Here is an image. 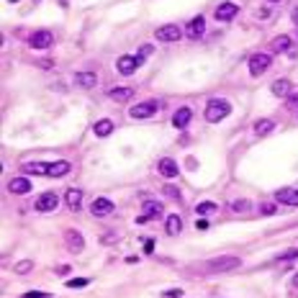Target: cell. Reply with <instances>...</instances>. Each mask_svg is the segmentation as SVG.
<instances>
[{
    "instance_id": "23",
    "label": "cell",
    "mask_w": 298,
    "mask_h": 298,
    "mask_svg": "<svg viewBox=\"0 0 298 298\" xmlns=\"http://www.w3.org/2000/svg\"><path fill=\"white\" fill-rule=\"evenodd\" d=\"M164 231H167L170 237H178V234L183 231V219H180V216H175V214H173V216H167V219H164Z\"/></svg>"
},
{
    "instance_id": "31",
    "label": "cell",
    "mask_w": 298,
    "mask_h": 298,
    "mask_svg": "<svg viewBox=\"0 0 298 298\" xmlns=\"http://www.w3.org/2000/svg\"><path fill=\"white\" fill-rule=\"evenodd\" d=\"M152 52H154V47H152V44H144V47H139V52H137L134 57L139 59V64H144V59H147Z\"/></svg>"
},
{
    "instance_id": "41",
    "label": "cell",
    "mask_w": 298,
    "mask_h": 298,
    "mask_svg": "<svg viewBox=\"0 0 298 298\" xmlns=\"http://www.w3.org/2000/svg\"><path fill=\"white\" fill-rule=\"evenodd\" d=\"M290 18H293V23H298V8H293V13H290Z\"/></svg>"
},
{
    "instance_id": "7",
    "label": "cell",
    "mask_w": 298,
    "mask_h": 298,
    "mask_svg": "<svg viewBox=\"0 0 298 298\" xmlns=\"http://www.w3.org/2000/svg\"><path fill=\"white\" fill-rule=\"evenodd\" d=\"M64 242H67V249L75 252V254H80V252L85 249V237H82L77 229H67V231H64Z\"/></svg>"
},
{
    "instance_id": "14",
    "label": "cell",
    "mask_w": 298,
    "mask_h": 298,
    "mask_svg": "<svg viewBox=\"0 0 298 298\" xmlns=\"http://www.w3.org/2000/svg\"><path fill=\"white\" fill-rule=\"evenodd\" d=\"M275 201L283 206H298V188H283L275 190Z\"/></svg>"
},
{
    "instance_id": "29",
    "label": "cell",
    "mask_w": 298,
    "mask_h": 298,
    "mask_svg": "<svg viewBox=\"0 0 298 298\" xmlns=\"http://www.w3.org/2000/svg\"><path fill=\"white\" fill-rule=\"evenodd\" d=\"M231 211H237V214H247V211L252 208V203L247 201V198H242V201H231V206H229Z\"/></svg>"
},
{
    "instance_id": "39",
    "label": "cell",
    "mask_w": 298,
    "mask_h": 298,
    "mask_svg": "<svg viewBox=\"0 0 298 298\" xmlns=\"http://www.w3.org/2000/svg\"><path fill=\"white\" fill-rule=\"evenodd\" d=\"M288 106L298 108V93H295V95H288Z\"/></svg>"
},
{
    "instance_id": "44",
    "label": "cell",
    "mask_w": 298,
    "mask_h": 298,
    "mask_svg": "<svg viewBox=\"0 0 298 298\" xmlns=\"http://www.w3.org/2000/svg\"><path fill=\"white\" fill-rule=\"evenodd\" d=\"M36 3H39V0H36Z\"/></svg>"
},
{
    "instance_id": "12",
    "label": "cell",
    "mask_w": 298,
    "mask_h": 298,
    "mask_svg": "<svg viewBox=\"0 0 298 298\" xmlns=\"http://www.w3.org/2000/svg\"><path fill=\"white\" fill-rule=\"evenodd\" d=\"M290 47H293V39H290L288 34H280V36H275V39L270 41L273 54H285V52H290Z\"/></svg>"
},
{
    "instance_id": "5",
    "label": "cell",
    "mask_w": 298,
    "mask_h": 298,
    "mask_svg": "<svg viewBox=\"0 0 298 298\" xmlns=\"http://www.w3.org/2000/svg\"><path fill=\"white\" fill-rule=\"evenodd\" d=\"M159 111V103L157 101H144V103H137L134 108H129V116L142 121V118H152L154 113Z\"/></svg>"
},
{
    "instance_id": "42",
    "label": "cell",
    "mask_w": 298,
    "mask_h": 298,
    "mask_svg": "<svg viewBox=\"0 0 298 298\" xmlns=\"http://www.w3.org/2000/svg\"><path fill=\"white\" fill-rule=\"evenodd\" d=\"M293 285H295V288H298V275H295V278H293Z\"/></svg>"
},
{
    "instance_id": "19",
    "label": "cell",
    "mask_w": 298,
    "mask_h": 298,
    "mask_svg": "<svg viewBox=\"0 0 298 298\" xmlns=\"http://www.w3.org/2000/svg\"><path fill=\"white\" fill-rule=\"evenodd\" d=\"M8 190H11V193H16V195H26V193L31 190V183H28V178L18 175V178H13V180L8 183Z\"/></svg>"
},
{
    "instance_id": "24",
    "label": "cell",
    "mask_w": 298,
    "mask_h": 298,
    "mask_svg": "<svg viewBox=\"0 0 298 298\" xmlns=\"http://www.w3.org/2000/svg\"><path fill=\"white\" fill-rule=\"evenodd\" d=\"M108 95H111L113 101H118V103H126V101L134 98V88H111Z\"/></svg>"
},
{
    "instance_id": "2",
    "label": "cell",
    "mask_w": 298,
    "mask_h": 298,
    "mask_svg": "<svg viewBox=\"0 0 298 298\" xmlns=\"http://www.w3.org/2000/svg\"><path fill=\"white\" fill-rule=\"evenodd\" d=\"M270 67H273V54H268V52H257V54L249 57V75L252 77L265 75Z\"/></svg>"
},
{
    "instance_id": "37",
    "label": "cell",
    "mask_w": 298,
    "mask_h": 298,
    "mask_svg": "<svg viewBox=\"0 0 298 298\" xmlns=\"http://www.w3.org/2000/svg\"><path fill=\"white\" fill-rule=\"evenodd\" d=\"M262 214H268V216H273V214H278V208H275V203H262Z\"/></svg>"
},
{
    "instance_id": "43",
    "label": "cell",
    "mask_w": 298,
    "mask_h": 298,
    "mask_svg": "<svg viewBox=\"0 0 298 298\" xmlns=\"http://www.w3.org/2000/svg\"><path fill=\"white\" fill-rule=\"evenodd\" d=\"M270 3H280V0H270Z\"/></svg>"
},
{
    "instance_id": "40",
    "label": "cell",
    "mask_w": 298,
    "mask_h": 298,
    "mask_svg": "<svg viewBox=\"0 0 298 298\" xmlns=\"http://www.w3.org/2000/svg\"><path fill=\"white\" fill-rule=\"evenodd\" d=\"M195 226H198V229H201V231H208V221H198V224H195Z\"/></svg>"
},
{
    "instance_id": "13",
    "label": "cell",
    "mask_w": 298,
    "mask_h": 298,
    "mask_svg": "<svg viewBox=\"0 0 298 298\" xmlns=\"http://www.w3.org/2000/svg\"><path fill=\"white\" fill-rule=\"evenodd\" d=\"M144 214L139 216V224H144V221H149V219H159L162 216V206L157 203V201H144Z\"/></svg>"
},
{
    "instance_id": "21",
    "label": "cell",
    "mask_w": 298,
    "mask_h": 298,
    "mask_svg": "<svg viewBox=\"0 0 298 298\" xmlns=\"http://www.w3.org/2000/svg\"><path fill=\"white\" fill-rule=\"evenodd\" d=\"M21 173L23 175H47L49 173V164L47 162H26L21 167Z\"/></svg>"
},
{
    "instance_id": "38",
    "label": "cell",
    "mask_w": 298,
    "mask_h": 298,
    "mask_svg": "<svg viewBox=\"0 0 298 298\" xmlns=\"http://www.w3.org/2000/svg\"><path fill=\"white\" fill-rule=\"evenodd\" d=\"M118 237L116 234H101V244H113Z\"/></svg>"
},
{
    "instance_id": "22",
    "label": "cell",
    "mask_w": 298,
    "mask_h": 298,
    "mask_svg": "<svg viewBox=\"0 0 298 298\" xmlns=\"http://www.w3.org/2000/svg\"><path fill=\"white\" fill-rule=\"evenodd\" d=\"M70 170H72V164L64 162V159H59V162H52V164H49V173H47V175H49V178H64Z\"/></svg>"
},
{
    "instance_id": "16",
    "label": "cell",
    "mask_w": 298,
    "mask_h": 298,
    "mask_svg": "<svg viewBox=\"0 0 298 298\" xmlns=\"http://www.w3.org/2000/svg\"><path fill=\"white\" fill-rule=\"evenodd\" d=\"M157 170H159V175L162 178H178V162L175 159H170V157H164V159H159V164H157Z\"/></svg>"
},
{
    "instance_id": "10",
    "label": "cell",
    "mask_w": 298,
    "mask_h": 298,
    "mask_svg": "<svg viewBox=\"0 0 298 298\" xmlns=\"http://www.w3.org/2000/svg\"><path fill=\"white\" fill-rule=\"evenodd\" d=\"M139 67H142V64H139V59H137V57H129V54L118 57V62H116V70H118L121 75H134Z\"/></svg>"
},
{
    "instance_id": "30",
    "label": "cell",
    "mask_w": 298,
    "mask_h": 298,
    "mask_svg": "<svg viewBox=\"0 0 298 298\" xmlns=\"http://www.w3.org/2000/svg\"><path fill=\"white\" fill-rule=\"evenodd\" d=\"M295 257H298V249H285V252H280L278 257H275V262H290Z\"/></svg>"
},
{
    "instance_id": "33",
    "label": "cell",
    "mask_w": 298,
    "mask_h": 298,
    "mask_svg": "<svg viewBox=\"0 0 298 298\" xmlns=\"http://www.w3.org/2000/svg\"><path fill=\"white\" fill-rule=\"evenodd\" d=\"M162 190H164V195H167V198H173V201H180V193H178V188H175V185H164Z\"/></svg>"
},
{
    "instance_id": "11",
    "label": "cell",
    "mask_w": 298,
    "mask_h": 298,
    "mask_svg": "<svg viewBox=\"0 0 298 298\" xmlns=\"http://www.w3.org/2000/svg\"><path fill=\"white\" fill-rule=\"evenodd\" d=\"M237 13H239V6H237V3H221V6L216 8V13H214V16H216V21H221V23H224V21H234V18H237Z\"/></svg>"
},
{
    "instance_id": "26",
    "label": "cell",
    "mask_w": 298,
    "mask_h": 298,
    "mask_svg": "<svg viewBox=\"0 0 298 298\" xmlns=\"http://www.w3.org/2000/svg\"><path fill=\"white\" fill-rule=\"evenodd\" d=\"M273 129H275V121H270V118H260L257 123H254V134L257 137H268Z\"/></svg>"
},
{
    "instance_id": "4",
    "label": "cell",
    "mask_w": 298,
    "mask_h": 298,
    "mask_svg": "<svg viewBox=\"0 0 298 298\" xmlns=\"http://www.w3.org/2000/svg\"><path fill=\"white\" fill-rule=\"evenodd\" d=\"M54 44V34L47 31V28H41V31H34L28 36V47L31 49H49Z\"/></svg>"
},
{
    "instance_id": "15",
    "label": "cell",
    "mask_w": 298,
    "mask_h": 298,
    "mask_svg": "<svg viewBox=\"0 0 298 298\" xmlns=\"http://www.w3.org/2000/svg\"><path fill=\"white\" fill-rule=\"evenodd\" d=\"M64 203H67V208L72 211V214H77V211L82 208V190L70 188V190L64 193Z\"/></svg>"
},
{
    "instance_id": "28",
    "label": "cell",
    "mask_w": 298,
    "mask_h": 298,
    "mask_svg": "<svg viewBox=\"0 0 298 298\" xmlns=\"http://www.w3.org/2000/svg\"><path fill=\"white\" fill-rule=\"evenodd\" d=\"M214 211H216V203H211V201H203V203L195 206V214L198 216H208V214H214Z\"/></svg>"
},
{
    "instance_id": "18",
    "label": "cell",
    "mask_w": 298,
    "mask_h": 298,
    "mask_svg": "<svg viewBox=\"0 0 298 298\" xmlns=\"http://www.w3.org/2000/svg\"><path fill=\"white\" fill-rule=\"evenodd\" d=\"M190 118H193V111H190L188 106H183V108H178V111H175V116H173V126H175V129H185V126L190 123Z\"/></svg>"
},
{
    "instance_id": "32",
    "label": "cell",
    "mask_w": 298,
    "mask_h": 298,
    "mask_svg": "<svg viewBox=\"0 0 298 298\" xmlns=\"http://www.w3.org/2000/svg\"><path fill=\"white\" fill-rule=\"evenodd\" d=\"M31 270H34V262H31V260H23V262L16 265V273H18V275H26V273H31Z\"/></svg>"
},
{
    "instance_id": "6",
    "label": "cell",
    "mask_w": 298,
    "mask_h": 298,
    "mask_svg": "<svg viewBox=\"0 0 298 298\" xmlns=\"http://www.w3.org/2000/svg\"><path fill=\"white\" fill-rule=\"evenodd\" d=\"M154 36H157L159 41H164V44H173V41H180V39H183V28L175 26V23H167V26H159V28L154 31Z\"/></svg>"
},
{
    "instance_id": "8",
    "label": "cell",
    "mask_w": 298,
    "mask_h": 298,
    "mask_svg": "<svg viewBox=\"0 0 298 298\" xmlns=\"http://www.w3.org/2000/svg\"><path fill=\"white\" fill-rule=\"evenodd\" d=\"M113 201H108V198H95L93 201V206H90V214L95 216V219H103V216H111L113 214Z\"/></svg>"
},
{
    "instance_id": "36",
    "label": "cell",
    "mask_w": 298,
    "mask_h": 298,
    "mask_svg": "<svg viewBox=\"0 0 298 298\" xmlns=\"http://www.w3.org/2000/svg\"><path fill=\"white\" fill-rule=\"evenodd\" d=\"M180 295H183V288H170L162 293V298H180Z\"/></svg>"
},
{
    "instance_id": "35",
    "label": "cell",
    "mask_w": 298,
    "mask_h": 298,
    "mask_svg": "<svg viewBox=\"0 0 298 298\" xmlns=\"http://www.w3.org/2000/svg\"><path fill=\"white\" fill-rule=\"evenodd\" d=\"M21 298H52V293H44V290H28V293L21 295Z\"/></svg>"
},
{
    "instance_id": "25",
    "label": "cell",
    "mask_w": 298,
    "mask_h": 298,
    "mask_svg": "<svg viewBox=\"0 0 298 298\" xmlns=\"http://www.w3.org/2000/svg\"><path fill=\"white\" fill-rule=\"evenodd\" d=\"M290 90H293L290 80H275V82H273V95H278V98H288Z\"/></svg>"
},
{
    "instance_id": "17",
    "label": "cell",
    "mask_w": 298,
    "mask_h": 298,
    "mask_svg": "<svg viewBox=\"0 0 298 298\" xmlns=\"http://www.w3.org/2000/svg\"><path fill=\"white\" fill-rule=\"evenodd\" d=\"M203 31H206V18H203V16H195V18L185 26V36H188V39H198V36H203Z\"/></svg>"
},
{
    "instance_id": "34",
    "label": "cell",
    "mask_w": 298,
    "mask_h": 298,
    "mask_svg": "<svg viewBox=\"0 0 298 298\" xmlns=\"http://www.w3.org/2000/svg\"><path fill=\"white\" fill-rule=\"evenodd\" d=\"M67 285L70 288H85L88 285V278H72V280H67Z\"/></svg>"
},
{
    "instance_id": "27",
    "label": "cell",
    "mask_w": 298,
    "mask_h": 298,
    "mask_svg": "<svg viewBox=\"0 0 298 298\" xmlns=\"http://www.w3.org/2000/svg\"><path fill=\"white\" fill-rule=\"evenodd\" d=\"M111 131H113V121L103 118V121H98V123H95V134H98V137H108Z\"/></svg>"
},
{
    "instance_id": "9",
    "label": "cell",
    "mask_w": 298,
    "mask_h": 298,
    "mask_svg": "<svg viewBox=\"0 0 298 298\" xmlns=\"http://www.w3.org/2000/svg\"><path fill=\"white\" fill-rule=\"evenodd\" d=\"M59 206V198L54 193H41L36 198V211H41V214H49V211H54Z\"/></svg>"
},
{
    "instance_id": "1",
    "label": "cell",
    "mask_w": 298,
    "mask_h": 298,
    "mask_svg": "<svg viewBox=\"0 0 298 298\" xmlns=\"http://www.w3.org/2000/svg\"><path fill=\"white\" fill-rule=\"evenodd\" d=\"M229 113H231V103H229V101H221V98L208 101V106H206V121H208V123H219V121H224Z\"/></svg>"
},
{
    "instance_id": "20",
    "label": "cell",
    "mask_w": 298,
    "mask_h": 298,
    "mask_svg": "<svg viewBox=\"0 0 298 298\" xmlns=\"http://www.w3.org/2000/svg\"><path fill=\"white\" fill-rule=\"evenodd\" d=\"M95 82H98V77L93 72H77L75 75V85H77V88H82V90L95 88Z\"/></svg>"
},
{
    "instance_id": "3",
    "label": "cell",
    "mask_w": 298,
    "mask_h": 298,
    "mask_svg": "<svg viewBox=\"0 0 298 298\" xmlns=\"http://www.w3.org/2000/svg\"><path fill=\"white\" fill-rule=\"evenodd\" d=\"M242 265V260L239 257H216V260H208L206 262V270L208 273H229V270H237Z\"/></svg>"
}]
</instances>
